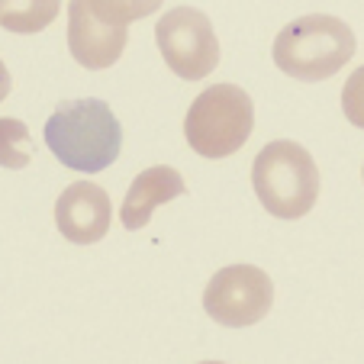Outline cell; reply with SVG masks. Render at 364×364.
Returning <instances> with one entry per match:
<instances>
[{
    "mask_svg": "<svg viewBox=\"0 0 364 364\" xmlns=\"http://www.w3.org/2000/svg\"><path fill=\"white\" fill-rule=\"evenodd\" d=\"M33 161V139L23 119L0 117V165L26 168Z\"/></svg>",
    "mask_w": 364,
    "mask_h": 364,
    "instance_id": "11",
    "label": "cell"
},
{
    "mask_svg": "<svg viewBox=\"0 0 364 364\" xmlns=\"http://www.w3.org/2000/svg\"><path fill=\"white\" fill-rule=\"evenodd\" d=\"M252 187L277 220H300L319 200V168L300 142H268L252 161Z\"/></svg>",
    "mask_w": 364,
    "mask_h": 364,
    "instance_id": "3",
    "label": "cell"
},
{
    "mask_svg": "<svg viewBox=\"0 0 364 364\" xmlns=\"http://www.w3.org/2000/svg\"><path fill=\"white\" fill-rule=\"evenodd\" d=\"M184 191L187 187H184L181 171H174V168H168V165L145 168L142 174H136V181H132L129 191H126L123 210H119V223L136 232V229L149 226L151 213H155L161 203L181 197Z\"/></svg>",
    "mask_w": 364,
    "mask_h": 364,
    "instance_id": "9",
    "label": "cell"
},
{
    "mask_svg": "<svg viewBox=\"0 0 364 364\" xmlns=\"http://www.w3.org/2000/svg\"><path fill=\"white\" fill-rule=\"evenodd\" d=\"M342 110L348 117L351 126L364 129V65L358 71H351V77L342 87Z\"/></svg>",
    "mask_w": 364,
    "mask_h": 364,
    "instance_id": "12",
    "label": "cell"
},
{
    "mask_svg": "<svg viewBox=\"0 0 364 364\" xmlns=\"http://www.w3.org/2000/svg\"><path fill=\"white\" fill-rule=\"evenodd\" d=\"M159 4H103V0H75L68 4V48L81 68L103 71L119 62L126 48V29L132 20L149 16Z\"/></svg>",
    "mask_w": 364,
    "mask_h": 364,
    "instance_id": "5",
    "label": "cell"
},
{
    "mask_svg": "<svg viewBox=\"0 0 364 364\" xmlns=\"http://www.w3.org/2000/svg\"><path fill=\"white\" fill-rule=\"evenodd\" d=\"M255 129V103L239 84H210L191 103L184 119L187 145L200 159H229Z\"/></svg>",
    "mask_w": 364,
    "mask_h": 364,
    "instance_id": "4",
    "label": "cell"
},
{
    "mask_svg": "<svg viewBox=\"0 0 364 364\" xmlns=\"http://www.w3.org/2000/svg\"><path fill=\"white\" fill-rule=\"evenodd\" d=\"M159 52L184 81H203L220 65V39L213 23L197 7H174L155 26Z\"/></svg>",
    "mask_w": 364,
    "mask_h": 364,
    "instance_id": "7",
    "label": "cell"
},
{
    "mask_svg": "<svg viewBox=\"0 0 364 364\" xmlns=\"http://www.w3.org/2000/svg\"><path fill=\"white\" fill-rule=\"evenodd\" d=\"M200 364H226V361H200Z\"/></svg>",
    "mask_w": 364,
    "mask_h": 364,
    "instance_id": "14",
    "label": "cell"
},
{
    "mask_svg": "<svg viewBox=\"0 0 364 364\" xmlns=\"http://www.w3.org/2000/svg\"><path fill=\"white\" fill-rule=\"evenodd\" d=\"M7 94H10V71L4 65V58H0V100H7Z\"/></svg>",
    "mask_w": 364,
    "mask_h": 364,
    "instance_id": "13",
    "label": "cell"
},
{
    "mask_svg": "<svg viewBox=\"0 0 364 364\" xmlns=\"http://www.w3.org/2000/svg\"><path fill=\"white\" fill-rule=\"evenodd\" d=\"M274 303V281L258 264H226L203 290V309L220 326L245 329L262 323Z\"/></svg>",
    "mask_w": 364,
    "mask_h": 364,
    "instance_id": "6",
    "label": "cell"
},
{
    "mask_svg": "<svg viewBox=\"0 0 364 364\" xmlns=\"http://www.w3.org/2000/svg\"><path fill=\"white\" fill-rule=\"evenodd\" d=\"M113 203L110 193L90 181H77L62 191L55 200V226L75 245H94L110 232Z\"/></svg>",
    "mask_w": 364,
    "mask_h": 364,
    "instance_id": "8",
    "label": "cell"
},
{
    "mask_svg": "<svg viewBox=\"0 0 364 364\" xmlns=\"http://www.w3.org/2000/svg\"><path fill=\"white\" fill-rule=\"evenodd\" d=\"M355 55V33L329 14H309L287 23L274 39V65L296 81H326Z\"/></svg>",
    "mask_w": 364,
    "mask_h": 364,
    "instance_id": "2",
    "label": "cell"
},
{
    "mask_svg": "<svg viewBox=\"0 0 364 364\" xmlns=\"http://www.w3.org/2000/svg\"><path fill=\"white\" fill-rule=\"evenodd\" d=\"M361 174H364V171H361Z\"/></svg>",
    "mask_w": 364,
    "mask_h": 364,
    "instance_id": "15",
    "label": "cell"
},
{
    "mask_svg": "<svg viewBox=\"0 0 364 364\" xmlns=\"http://www.w3.org/2000/svg\"><path fill=\"white\" fill-rule=\"evenodd\" d=\"M58 7L55 0H39V4H0V26L10 33H39L55 20Z\"/></svg>",
    "mask_w": 364,
    "mask_h": 364,
    "instance_id": "10",
    "label": "cell"
},
{
    "mask_svg": "<svg viewBox=\"0 0 364 364\" xmlns=\"http://www.w3.org/2000/svg\"><path fill=\"white\" fill-rule=\"evenodd\" d=\"M46 145L65 168L97 174L119 159L123 126L110 103L97 97L62 100L46 123Z\"/></svg>",
    "mask_w": 364,
    "mask_h": 364,
    "instance_id": "1",
    "label": "cell"
}]
</instances>
